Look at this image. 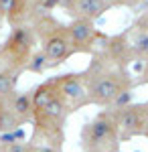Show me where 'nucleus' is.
I'll return each mask as SVG.
<instances>
[{
	"label": "nucleus",
	"instance_id": "9b49d317",
	"mask_svg": "<svg viewBox=\"0 0 148 152\" xmlns=\"http://www.w3.org/2000/svg\"><path fill=\"white\" fill-rule=\"evenodd\" d=\"M6 102H8V107L12 110V114L18 120L21 126L33 122V99H31V91H12L10 95H6Z\"/></svg>",
	"mask_w": 148,
	"mask_h": 152
},
{
	"label": "nucleus",
	"instance_id": "7ed1b4c3",
	"mask_svg": "<svg viewBox=\"0 0 148 152\" xmlns=\"http://www.w3.org/2000/svg\"><path fill=\"white\" fill-rule=\"evenodd\" d=\"M81 150L83 152H120V128L116 110L106 107L91 122L81 128Z\"/></svg>",
	"mask_w": 148,
	"mask_h": 152
},
{
	"label": "nucleus",
	"instance_id": "aec40b11",
	"mask_svg": "<svg viewBox=\"0 0 148 152\" xmlns=\"http://www.w3.org/2000/svg\"><path fill=\"white\" fill-rule=\"evenodd\" d=\"M0 152H2V150H0Z\"/></svg>",
	"mask_w": 148,
	"mask_h": 152
},
{
	"label": "nucleus",
	"instance_id": "6ab92c4d",
	"mask_svg": "<svg viewBox=\"0 0 148 152\" xmlns=\"http://www.w3.org/2000/svg\"><path fill=\"white\" fill-rule=\"evenodd\" d=\"M144 136H148V120H146V128H144Z\"/></svg>",
	"mask_w": 148,
	"mask_h": 152
},
{
	"label": "nucleus",
	"instance_id": "f3484780",
	"mask_svg": "<svg viewBox=\"0 0 148 152\" xmlns=\"http://www.w3.org/2000/svg\"><path fill=\"white\" fill-rule=\"evenodd\" d=\"M140 79L136 83H148V59L146 61H142V71H140V75H138Z\"/></svg>",
	"mask_w": 148,
	"mask_h": 152
},
{
	"label": "nucleus",
	"instance_id": "dca6fc26",
	"mask_svg": "<svg viewBox=\"0 0 148 152\" xmlns=\"http://www.w3.org/2000/svg\"><path fill=\"white\" fill-rule=\"evenodd\" d=\"M31 152H61V146L55 144H31Z\"/></svg>",
	"mask_w": 148,
	"mask_h": 152
},
{
	"label": "nucleus",
	"instance_id": "1a4fd4ad",
	"mask_svg": "<svg viewBox=\"0 0 148 152\" xmlns=\"http://www.w3.org/2000/svg\"><path fill=\"white\" fill-rule=\"evenodd\" d=\"M97 51L112 65H116V67L128 69V65L134 63V55H132V45H130L128 31L118 33V35H112V37H103V41L100 43Z\"/></svg>",
	"mask_w": 148,
	"mask_h": 152
},
{
	"label": "nucleus",
	"instance_id": "0eeeda50",
	"mask_svg": "<svg viewBox=\"0 0 148 152\" xmlns=\"http://www.w3.org/2000/svg\"><path fill=\"white\" fill-rule=\"evenodd\" d=\"M53 83L57 95L67 104L69 112H77L83 105H89L83 73H63L59 77H53Z\"/></svg>",
	"mask_w": 148,
	"mask_h": 152
},
{
	"label": "nucleus",
	"instance_id": "2eb2a0df",
	"mask_svg": "<svg viewBox=\"0 0 148 152\" xmlns=\"http://www.w3.org/2000/svg\"><path fill=\"white\" fill-rule=\"evenodd\" d=\"M31 144L26 142H14V144H8V146H0L2 152H31Z\"/></svg>",
	"mask_w": 148,
	"mask_h": 152
},
{
	"label": "nucleus",
	"instance_id": "20e7f679",
	"mask_svg": "<svg viewBox=\"0 0 148 152\" xmlns=\"http://www.w3.org/2000/svg\"><path fill=\"white\" fill-rule=\"evenodd\" d=\"M69 116L67 104L55 95L45 107H41L39 112L33 114V142L31 144H39L43 140L45 144H55V146H63V126Z\"/></svg>",
	"mask_w": 148,
	"mask_h": 152
},
{
	"label": "nucleus",
	"instance_id": "9d476101",
	"mask_svg": "<svg viewBox=\"0 0 148 152\" xmlns=\"http://www.w3.org/2000/svg\"><path fill=\"white\" fill-rule=\"evenodd\" d=\"M132 45L134 61H146L148 59V12H142L132 26L126 28Z\"/></svg>",
	"mask_w": 148,
	"mask_h": 152
},
{
	"label": "nucleus",
	"instance_id": "ddd939ff",
	"mask_svg": "<svg viewBox=\"0 0 148 152\" xmlns=\"http://www.w3.org/2000/svg\"><path fill=\"white\" fill-rule=\"evenodd\" d=\"M23 71L18 69H6V67H0V97L16 91V81L21 77Z\"/></svg>",
	"mask_w": 148,
	"mask_h": 152
},
{
	"label": "nucleus",
	"instance_id": "f257e3e1",
	"mask_svg": "<svg viewBox=\"0 0 148 152\" xmlns=\"http://www.w3.org/2000/svg\"><path fill=\"white\" fill-rule=\"evenodd\" d=\"M83 79L89 105H102V107H112L116 97L122 91L134 89L136 85L130 71L112 65L100 51L91 55L89 65L83 71Z\"/></svg>",
	"mask_w": 148,
	"mask_h": 152
},
{
	"label": "nucleus",
	"instance_id": "39448f33",
	"mask_svg": "<svg viewBox=\"0 0 148 152\" xmlns=\"http://www.w3.org/2000/svg\"><path fill=\"white\" fill-rule=\"evenodd\" d=\"M34 51H37V37L31 24L12 26L6 41L0 47V67L24 71Z\"/></svg>",
	"mask_w": 148,
	"mask_h": 152
},
{
	"label": "nucleus",
	"instance_id": "6e6552de",
	"mask_svg": "<svg viewBox=\"0 0 148 152\" xmlns=\"http://www.w3.org/2000/svg\"><path fill=\"white\" fill-rule=\"evenodd\" d=\"M118 128H120V140H130L136 136H144L148 120V102L144 104H130L124 110L116 112Z\"/></svg>",
	"mask_w": 148,
	"mask_h": 152
},
{
	"label": "nucleus",
	"instance_id": "f03ea898",
	"mask_svg": "<svg viewBox=\"0 0 148 152\" xmlns=\"http://www.w3.org/2000/svg\"><path fill=\"white\" fill-rule=\"evenodd\" d=\"M34 37H37V45L45 53L49 67H59L67 61L73 51L69 43L67 35V24L57 20L53 14H41L31 23Z\"/></svg>",
	"mask_w": 148,
	"mask_h": 152
},
{
	"label": "nucleus",
	"instance_id": "f8f14e48",
	"mask_svg": "<svg viewBox=\"0 0 148 152\" xmlns=\"http://www.w3.org/2000/svg\"><path fill=\"white\" fill-rule=\"evenodd\" d=\"M10 95V94H8ZM21 128L18 120L14 118L12 110L8 107V102H6V95L0 97V134H6V132H14V130Z\"/></svg>",
	"mask_w": 148,
	"mask_h": 152
},
{
	"label": "nucleus",
	"instance_id": "a211bd4d",
	"mask_svg": "<svg viewBox=\"0 0 148 152\" xmlns=\"http://www.w3.org/2000/svg\"><path fill=\"white\" fill-rule=\"evenodd\" d=\"M148 0H128V6H138V4H144Z\"/></svg>",
	"mask_w": 148,
	"mask_h": 152
},
{
	"label": "nucleus",
	"instance_id": "4468645a",
	"mask_svg": "<svg viewBox=\"0 0 148 152\" xmlns=\"http://www.w3.org/2000/svg\"><path fill=\"white\" fill-rule=\"evenodd\" d=\"M47 69H49V61H47L45 53H43L41 49H37V51L33 53V57H31V61L26 63L24 71H31V73H37V75H41V73H45Z\"/></svg>",
	"mask_w": 148,
	"mask_h": 152
},
{
	"label": "nucleus",
	"instance_id": "423d86ee",
	"mask_svg": "<svg viewBox=\"0 0 148 152\" xmlns=\"http://www.w3.org/2000/svg\"><path fill=\"white\" fill-rule=\"evenodd\" d=\"M67 35L73 55L77 53L93 55L106 37L95 28L93 20H87V18H71V23L67 24Z\"/></svg>",
	"mask_w": 148,
	"mask_h": 152
},
{
	"label": "nucleus",
	"instance_id": "412c9836",
	"mask_svg": "<svg viewBox=\"0 0 148 152\" xmlns=\"http://www.w3.org/2000/svg\"><path fill=\"white\" fill-rule=\"evenodd\" d=\"M0 24H2V23H0Z\"/></svg>",
	"mask_w": 148,
	"mask_h": 152
}]
</instances>
